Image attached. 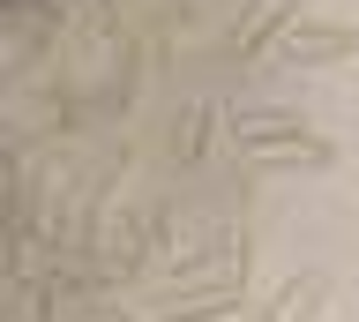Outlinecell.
Returning <instances> with one entry per match:
<instances>
[{"instance_id": "obj_1", "label": "cell", "mask_w": 359, "mask_h": 322, "mask_svg": "<svg viewBox=\"0 0 359 322\" xmlns=\"http://www.w3.org/2000/svg\"><path fill=\"white\" fill-rule=\"evenodd\" d=\"M352 53H359L352 23H307V15H299L292 38L277 46V60H285V68H337V60H352Z\"/></svg>"}, {"instance_id": "obj_2", "label": "cell", "mask_w": 359, "mask_h": 322, "mask_svg": "<svg viewBox=\"0 0 359 322\" xmlns=\"http://www.w3.org/2000/svg\"><path fill=\"white\" fill-rule=\"evenodd\" d=\"M299 142H314V128L299 113H255V120H232V150L247 158H269V150H299Z\"/></svg>"}, {"instance_id": "obj_3", "label": "cell", "mask_w": 359, "mask_h": 322, "mask_svg": "<svg viewBox=\"0 0 359 322\" xmlns=\"http://www.w3.org/2000/svg\"><path fill=\"white\" fill-rule=\"evenodd\" d=\"M292 23H299V8H292V0H255V15L240 23L232 53H240V60H262L269 46H285V38H292Z\"/></svg>"}, {"instance_id": "obj_4", "label": "cell", "mask_w": 359, "mask_h": 322, "mask_svg": "<svg viewBox=\"0 0 359 322\" xmlns=\"http://www.w3.org/2000/svg\"><path fill=\"white\" fill-rule=\"evenodd\" d=\"M322 307H330V277H322V270L285 277L277 300H269V315H277V322H322Z\"/></svg>"}, {"instance_id": "obj_5", "label": "cell", "mask_w": 359, "mask_h": 322, "mask_svg": "<svg viewBox=\"0 0 359 322\" xmlns=\"http://www.w3.org/2000/svg\"><path fill=\"white\" fill-rule=\"evenodd\" d=\"M322 165H337V142H330V135L299 142V150H269V158H247V173H255V180H292V173H322Z\"/></svg>"}, {"instance_id": "obj_6", "label": "cell", "mask_w": 359, "mask_h": 322, "mask_svg": "<svg viewBox=\"0 0 359 322\" xmlns=\"http://www.w3.org/2000/svg\"><path fill=\"white\" fill-rule=\"evenodd\" d=\"M210 120H217V105H195V113L172 128V158L180 165H202V150H210Z\"/></svg>"}]
</instances>
